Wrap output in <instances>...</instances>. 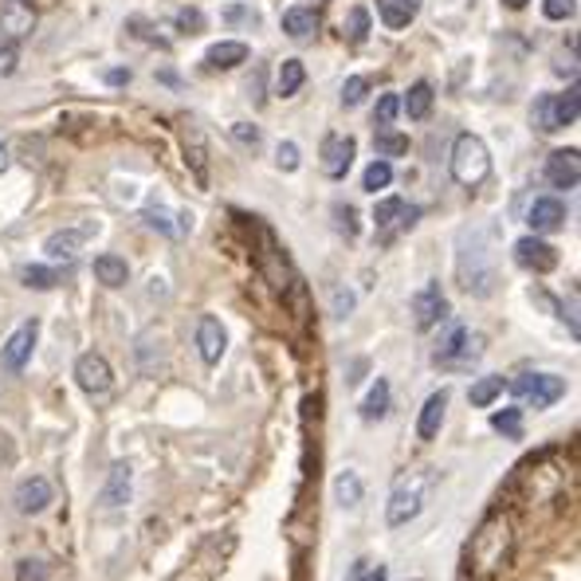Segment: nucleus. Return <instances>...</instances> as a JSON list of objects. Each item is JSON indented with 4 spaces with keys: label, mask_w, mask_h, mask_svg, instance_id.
<instances>
[{
    "label": "nucleus",
    "mask_w": 581,
    "mask_h": 581,
    "mask_svg": "<svg viewBox=\"0 0 581 581\" xmlns=\"http://www.w3.org/2000/svg\"><path fill=\"white\" fill-rule=\"evenodd\" d=\"M578 110H581V90H578V83H570L566 95H538L531 119L538 130L554 134V130H561V126H573V122H578Z\"/></svg>",
    "instance_id": "obj_5"
},
{
    "label": "nucleus",
    "mask_w": 581,
    "mask_h": 581,
    "mask_svg": "<svg viewBox=\"0 0 581 581\" xmlns=\"http://www.w3.org/2000/svg\"><path fill=\"white\" fill-rule=\"evenodd\" d=\"M185 161H189V169H193L197 185H208V149H205V138H201V130L193 126V122L185 126Z\"/></svg>",
    "instance_id": "obj_22"
},
{
    "label": "nucleus",
    "mask_w": 581,
    "mask_h": 581,
    "mask_svg": "<svg viewBox=\"0 0 581 581\" xmlns=\"http://www.w3.org/2000/svg\"><path fill=\"white\" fill-rule=\"evenodd\" d=\"M342 36L350 44H365V36H370V12L358 4V9L346 12V21H342Z\"/></svg>",
    "instance_id": "obj_32"
},
{
    "label": "nucleus",
    "mask_w": 581,
    "mask_h": 581,
    "mask_svg": "<svg viewBox=\"0 0 581 581\" xmlns=\"http://www.w3.org/2000/svg\"><path fill=\"white\" fill-rule=\"evenodd\" d=\"M511 394L519 397V401L534 404V409H550V404H558L561 397H566V382L554 374H522V377H515Z\"/></svg>",
    "instance_id": "obj_6"
},
{
    "label": "nucleus",
    "mask_w": 581,
    "mask_h": 581,
    "mask_svg": "<svg viewBox=\"0 0 581 581\" xmlns=\"http://www.w3.org/2000/svg\"><path fill=\"white\" fill-rule=\"evenodd\" d=\"M487 173H492V149L483 146V138H475V134H460L452 146V178L463 189H475L487 181Z\"/></svg>",
    "instance_id": "obj_4"
},
{
    "label": "nucleus",
    "mask_w": 581,
    "mask_h": 581,
    "mask_svg": "<svg viewBox=\"0 0 581 581\" xmlns=\"http://www.w3.org/2000/svg\"><path fill=\"white\" fill-rule=\"evenodd\" d=\"M542 12H546V21H570L578 4L573 0H542Z\"/></svg>",
    "instance_id": "obj_43"
},
{
    "label": "nucleus",
    "mask_w": 581,
    "mask_h": 581,
    "mask_svg": "<svg viewBox=\"0 0 581 581\" xmlns=\"http://www.w3.org/2000/svg\"><path fill=\"white\" fill-rule=\"evenodd\" d=\"M205 63L213 71H232V68H240V63H247V44H240V40H220V44H213V48L205 51Z\"/></svg>",
    "instance_id": "obj_20"
},
{
    "label": "nucleus",
    "mask_w": 581,
    "mask_h": 581,
    "mask_svg": "<svg viewBox=\"0 0 581 581\" xmlns=\"http://www.w3.org/2000/svg\"><path fill=\"white\" fill-rule=\"evenodd\" d=\"M444 413H448V389H440V394H433L428 401H424L421 416H416V433H421V440H436V436H440Z\"/></svg>",
    "instance_id": "obj_19"
},
{
    "label": "nucleus",
    "mask_w": 581,
    "mask_h": 581,
    "mask_svg": "<svg viewBox=\"0 0 581 581\" xmlns=\"http://www.w3.org/2000/svg\"><path fill=\"white\" fill-rule=\"evenodd\" d=\"M546 181L554 189H578L581 181V154L578 149H554L546 158Z\"/></svg>",
    "instance_id": "obj_15"
},
{
    "label": "nucleus",
    "mask_w": 581,
    "mask_h": 581,
    "mask_svg": "<svg viewBox=\"0 0 581 581\" xmlns=\"http://www.w3.org/2000/svg\"><path fill=\"white\" fill-rule=\"evenodd\" d=\"M362 475L354 472V468H346V472H338L335 475V499H338V507H346V511H350V507H358V503H362Z\"/></svg>",
    "instance_id": "obj_29"
},
{
    "label": "nucleus",
    "mask_w": 581,
    "mask_h": 581,
    "mask_svg": "<svg viewBox=\"0 0 581 581\" xmlns=\"http://www.w3.org/2000/svg\"><path fill=\"white\" fill-rule=\"evenodd\" d=\"M507 389V382H503L499 374H492V377H480V382L472 385V394H468V401L475 404V409H487V404L495 401V397Z\"/></svg>",
    "instance_id": "obj_30"
},
{
    "label": "nucleus",
    "mask_w": 581,
    "mask_h": 581,
    "mask_svg": "<svg viewBox=\"0 0 581 581\" xmlns=\"http://www.w3.org/2000/svg\"><path fill=\"white\" fill-rule=\"evenodd\" d=\"M232 138H237L240 146H247V149H259V142H264V130L252 126V122H237V126H232Z\"/></svg>",
    "instance_id": "obj_41"
},
{
    "label": "nucleus",
    "mask_w": 581,
    "mask_h": 581,
    "mask_svg": "<svg viewBox=\"0 0 581 581\" xmlns=\"http://www.w3.org/2000/svg\"><path fill=\"white\" fill-rule=\"evenodd\" d=\"M83 247V232L80 228H63V232H51L48 244H44V252H48L51 259H75Z\"/></svg>",
    "instance_id": "obj_26"
},
{
    "label": "nucleus",
    "mask_w": 581,
    "mask_h": 581,
    "mask_svg": "<svg viewBox=\"0 0 581 581\" xmlns=\"http://www.w3.org/2000/svg\"><path fill=\"white\" fill-rule=\"evenodd\" d=\"M377 9H382V21H385V28H409V12L397 4V0H377Z\"/></svg>",
    "instance_id": "obj_37"
},
{
    "label": "nucleus",
    "mask_w": 581,
    "mask_h": 581,
    "mask_svg": "<svg viewBox=\"0 0 581 581\" xmlns=\"http://www.w3.org/2000/svg\"><path fill=\"white\" fill-rule=\"evenodd\" d=\"M492 424H495V433L507 436V440H519L522 436V413L519 409H503V413L492 416Z\"/></svg>",
    "instance_id": "obj_35"
},
{
    "label": "nucleus",
    "mask_w": 581,
    "mask_h": 581,
    "mask_svg": "<svg viewBox=\"0 0 581 581\" xmlns=\"http://www.w3.org/2000/svg\"><path fill=\"white\" fill-rule=\"evenodd\" d=\"M480 354H483V338L472 335V330L460 323L448 326L433 346L436 370H456V374H460V370H472V365L480 362Z\"/></svg>",
    "instance_id": "obj_3"
},
{
    "label": "nucleus",
    "mask_w": 581,
    "mask_h": 581,
    "mask_svg": "<svg viewBox=\"0 0 581 581\" xmlns=\"http://www.w3.org/2000/svg\"><path fill=\"white\" fill-rule=\"evenodd\" d=\"M433 483H436L433 468H413V472L397 475L394 492H389V507H385V522H389L394 531L397 526H404V522H413L416 515L424 511Z\"/></svg>",
    "instance_id": "obj_1"
},
{
    "label": "nucleus",
    "mask_w": 581,
    "mask_h": 581,
    "mask_svg": "<svg viewBox=\"0 0 581 581\" xmlns=\"http://www.w3.org/2000/svg\"><path fill=\"white\" fill-rule=\"evenodd\" d=\"M507 550H511V522L503 519V515H492V519L475 531L472 546H468V561H472V570L480 573V578H487V573H495L503 566Z\"/></svg>",
    "instance_id": "obj_2"
},
{
    "label": "nucleus",
    "mask_w": 581,
    "mask_h": 581,
    "mask_svg": "<svg viewBox=\"0 0 581 581\" xmlns=\"http://www.w3.org/2000/svg\"><path fill=\"white\" fill-rule=\"evenodd\" d=\"M276 166L283 169V173H295V169H299V146H295V142H279Z\"/></svg>",
    "instance_id": "obj_44"
},
{
    "label": "nucleus",
    "mask_w": 581,
    "mask_h": 581,
    "mask_svg": "<svg viewBox=\"0 0 581 581\" xmlns=\"http://www.w3.org/2000/svg\"><path fill=\"white\" fill-rule=\"evenodd\" d=\"M0 32L9 36V40H24L36 32V9H32L28 0H4L0 4Z\"/></svg>",
    "instance_id": "obj_13"
},
{
    "label": "nucleus",
    "mask_w": 581,
    "mask_h": 581,
    "mask_svg": "<svg viewBox=\"0 0 581 581\" xmlns=\"http://www.w3.org/2000/svg\"><path fill=\"white\" fill-rule=\"evenodd\" d=\"M374 149L382 154V161L401 158V154H409V138H404V134H394V130H377Z\"/></svg>",
    "instance_id": "obj_34"
},
{
    "label": "nucleus",
    "mask_w": 581,
    "mask_h": 581,
    "mask_svg": "<svg viewBox=\"0 0 581 581\" xmlns=\"http://www.w3.org/2000/svg\"><path fill=\"white\" fill-rule=\"evenodd\" d=\"M385 413H389V382L377 377V382L365 389L362 404H358V416H362V421H382Z\"/></svg>",
    "instance_id": "obj_23"
},
{
    "label": "nucleus",
    "mask_w": 581,
    "mask_h": 581,
    "mask_svg": "<svg viewBox=\"0 0 581 581\" xmlns=\"http://www.w3.org/2000/svg\"><path fill=\"white\" fill-rule=\"evenodd\" d=\"M526 225H531L538 237H546V232H558V228L566 225V205H561L558 197H538L531 205V213H526Z\"/></svg>",
    "instance_id": "obj_18"
},
{
    "label": "nucleus",
    "mask_w": 581,
    "mask_h": 581,
    "mask_svg": "<svg viewBox=\"0 0 581 581\" xmlns=\"http://www.w3.org/2000/svg\"><path fill=\"white\" fill-rule=\"evenodd\" d=\"M394 185V166H389V161H370V169H365L362 173V189L365 193H377V189H389Z\"/></svg>",
    "instance_id": "obj_33"
},
{
    "label": "nucleus",
    "mask_w": 581,
    "mask_h": 581,
    "mask_svg": "<svg viewBox=\"0 0 581 581\" xmlns=\"http://www.w3.org/2000/svg\"><path fill=\"white\" fill-rule=\"evenodd\" d=\"M362 581H385V566H374V570H365Z\"/></svg>",
    "instance_id": "obj_49"
},
{
    "label": "nucleus",
    "mask_w": 581,
    "mask_h": 581,
    "mask_svg": "<svg viewBox=\"0 0 581 581\" xmlns=\"http://www.w3.org/2000/svg\"><path fill=\"white\" fill-rule=\"evenodd\" d=\"M9 149H4V142H0V173H4V169H9Z\"/></svg>",
    "instance_id": "obj_51"
},
{
    "label": "nucleus",
    "mask_w": 581,
    "mask_h": 581,
    "mask_svg": "<svg viewBox=\"0 0 581 581\" xmlns=\"http://www.w3.org/2000/svg\"><path fill=\"white\" fill-rule=\"evenodd\" d=\"M36 338H40V323H36V318H28V323H21L16 330H12L9 342H4V350H0V362H4V370H9V374H21L24 365L32 362Z\"/></svg>",
    "instance_id": "obj_9"
},
{
    "label": "nucleus",
    "mask_w": 581,
    "mask_h": 581,
    "mask_svg": "<svg viewBox=\"0 0 581 581\" xmlns=\"http://www.w3.org/2000/svg\"><path fill=\"white\" fill-rule=\"evenodd\" d=\"M335 217H338V225H342L346 228V237H354V232H358V225H354V208H350V205H338L335 208Z\"/></svg>",
    "instance_id": "obj_47"
},
{
    "label": "nucleus",
    "mask_w": 581,
    "mask_h": 581,
    "mask_svg": "<svg viewBox=\"0 0 581 581\" xmlns=\"http://www.w3.org/2000/svg\"><path fill=\"white\" fill-rule=\"evenodd\" d=\"M51 499H56V487L44 475H32V480H24L16 487V511L21 515H40Z\"/></svg>",
    "instance_id": "obj_17"
},
{
    "label": "nucleus",
    "mask_w": 581,
    "mask_h": 581,
    "mask_svg": "<svg viewBox=\"0 0 581 581\" xmlns=\"http://www.w3.org/2000/svg\"><path fill=\"white\" fill-rule=\"evenodd\" d=\"M16 63H21V51L12 48H0V75H12V71H16Z\"/></svg>",
    "instance_id": "obj_46"
},
{
    "label": "nucleus",
    "mask_w": 581,
    "mask_h": 581,
    "mask_svg": "<svg viewBox=\"0 0 581 581\" xmlns=\"http://www.w3.org/2000/svg\"><path fill=\"white\" fill-rule=\"evenodd\" d=\"M95 279H99L102 287H126L130 283V264L122 256H99L95 259Z\"/></svg>",
    "instance_id": "obj_27"
},
{
    "label": "nucleus",
    "mask_w": 581,
    "mask_h": 581,
    "mask_svg": "<svg viewBox=\"0 0 581 581\" xmlns=\"http://www.w3.org/2000/svg\"><path fill=\"white\" fill-rule=\"evenodd\" d=\"M433 83H413V87H409V95H404L401 99V110L404 114H409V119L413 122H421V119H428V114H433Z\"/></svg>",
    "instance_id": "obj_24"
},
{
    "label": "nucleus",
    "mask_w": 581,
    "mask_h": 581,
    "mask_svg": "<svg viewBox=\"0 0 581 581\" xmlns=\"http://www.w3.org/2000/svg\"><path fill=\"white\" fill-rule=\"evenodd\" d=\"M21 283L36 287V291H51V287L60 283V271H56V267H44V264H28V267H21Z\"/></svg>",
    "instance_id": "obj_31"
},
{
    "label": "nucleus",
    "mask_w": 581,
    "mask_h": 581,
    "mask_svg": "<svg viewBox=\"0 0 581 581\" xmlns=\"http://www.w3.org/2000/svg\"><path fill=\"white\" fill-rule=\"evenodd\" d=\"M397 4H401L409 16H416V12H421V0H397Z\"/></svg>",
    "instance_id": "obj_50"
},
{
    "label": "nucleus",
    "mask_w": 581,
    "mask_h": 581,
    "mask_svg": "<svg viewBox=\"0 0 581 581\" xmlns=\"http://www.w3.org/2000/svg\"><path fill=\"white\" fill-rule=\"evenodd\" d=\"M468 247V244H463ZM468 252H475L472 259L460 256V283L463 291H472V295H492L495 291V267H492V256H487V247H480V240L472 237V247Z\"/></svg>",
    "instance_id": "obj_7"
},
{
    "label": "nucleus",
    "mask_w": 581,
    "mask_h": 581,
    "mask_svg": "<svg viewBox=\"0 0 581 581\" xmlns=\"http://www.w3.org/2000/svg\"><path fill=\"white\" fill-rule=\"evenodd\" d=\"M75 382H80L83 394L90 397H107L110 389H114V370H110V362L102 354H83L80 362H75Z\"/></svg>",
    "instance_id": "obj_10"
},
{
    "label": "nucleus",
    "mask_w": 581,
    "mask_h": 581,
    "mask_svg": "<svg viewBox=\"0 0 581 581\" xmlns=\"http://www.w3.org/2000/svg\"><path fill=\"white\" fill-rule=\"evenodd\" d=\"M48 561L44 558H24L16 561V581H48Z\"/></svg>",
    "instance_id": "obj_39"
},
{
    "label": "nucleus",
    "mask_w": 581,
    "mask_h": 581,
    "mask_svg": "<svg viewBox=\"0 0 581 581\" xmlns=\"http://www.w3.org/2000/svg\"><path fill=\"white\" fill-rule=\"evenodd\" d=\"M503 4H507V9H526L531 0H503Z\"/></svg>",
    "instance_id": "obj_52"
},
{
    "label": "nucleus",
    "mask_w": 581,
    "mask_h": 581,
    "mask_svg": "<svg viewBox=\"0 0 581 581\" xmlns=\"http://www.w3.org/2000/svg\"><path fill=\"white\" fill-rule=\"evenodd\" d=\"M416 217H421V208L401 197H385V201H377V208H374V225H377V232H382V240H394V237H401V232H409V228L416 225Z\"/></svg>",
    "instance_id": "obj_8"
},
{
    "label": "nucleus",
    "mask_w": 581,
    "mask_h": 581,
    "mask_svg": "<svg viewBox=\"0 0 581 581\" xmlns=\"http://www.w3.org/2000/svg\"><path fill=\"white\" fill-rule=\"evenodd\" d=\"M283 32L291 36V40H311V36L318 32V12L315 9H287Z\"/></svg>",
    "instance_id": "obj_25"
},
{
    "label": "nucleus",
    "mask_w": 581,
    "mask_h": 581,
    "mask_svg": "<svg viewBox=\"0 0 581 581\" xmlns=\"http://www.w3.org/2000/svg\"><path fill=\"white\" fill-rule=\"evenodd\" d=\"M178 28L185 32V36H197V32H205V12H201V9H181L178 12Z\"/></svg>",
    "instance_id": "obj_42"
},
{
    "label": "nucleus",
    "mask_w": 581,
    "mask_h": 581,
    "mask_svg": "<svg viewBox=\"0 0 581 581\" xmlns=\"http://www.w3.org/2000/svg\"><path fill=\"white\" fill-rule=\"evenodd\" d=\"M515 264H519L522 271L546 276V271H554V267H558V247L546 244L542 237H522L519 244H515Z\"/></svg>",
    "instance_id": "obj_11"
},
{
    "label": "nucleus",
    "mask_w": 581,
    "mask_h": 581,
    "mask_svg": "<svg viewBox=\"0 0 581 581\" xmlns=\"http://www.w3.org/2000/svg\"><path fill=\"white\" fill-rule=\"evenodd\" d=\"M130 483H134L130 463H114L107 475V487H102V495H99L102 507H122V503H130Z\"/></svg>",
    "instance_id": "obj_21"
},
{
    "label": "nucleus",
    "mask_w": 581,
    "mask_h": 581,
    "mask_svg": "<svg viewBox=\"0 0 581 581\" xmlns=\"http://www.w3.org/2000/svg\"><path fill=\"white\" fill-rule=\"evenodd\" d=\"M197 350H201V358H205L208 365H217L220 358H225L228 335H225V326H220L217 315H205V318H201V326H197Z\"/></svg>",
    "instance_id": "obj_16"
},
{
    "label": "nucleus",
    "mask_w": 581,
    "mask_h": 581,
    "mask_svg": "<svg viewBox=\"0 0 581 581\" xmlns=\"http://www.w3.org/2000/svg\"><path fill=\"white\" fill-rule=\"evenodd\" d=\"M306 83V68L303 60H283L279 63V75H276V95L279 99H291L299 95V87Z\"/></svg>",
    "instance_id": "obj_28"
},
{
    "label": "nucleus",
    "mask_w": 581,
    "mask_h": 581,
    "mask_svg": "<svg viewBox=\"0 0 581 581\" xmlns=\"http://www.w3.org/2000/svg\"><path fill=\"white\" fill-rule=\"evenodd\" d=\"M350 311H354V295L342 291V287H335V318H346Z\"/></svg>",
    "instance_id": "obj_45"
},
{
    "label": "nucleus",
    "mask_w": 581,
    "mask_h": 581,
    "mask_svg": "<svg viewBox=\"0 0 581 581\" xmlns=\"http://www.w3.org/2000/svg\"><path fill=\"white\" fill-rule=\"evenodd\" d=\"M354 154H358V142L350 138V134H330V138L323 142V173L330 181H342L346 173H350V166H354Z\"/></svg>",
    "instance_id": "obj_12"
},
{
    "label": "nucleus",
    "mask_w": 581,
    "mask_h": 581,
    "mask_svg": "<svg viewBox=\"0 0 581 581\" xmlns=\"http://www.w3.org/2000/svg\"><path fill=\"white\" fill-rule=\"evenodd\" d=\"M107 83H110V87H126V83H130V68H114V71H107Z\"/></svg>",
    "instance_id": "obj_48"
},
{
    "label": "nucleus",
    "mask_w": 581,
    "mask_h": 581,
    "mask_svg": "<svg viewBox=\"0 0 581 581\" xmlns=\"http://www.w3.org/2000/svg\"><path fill=\"white\" fill-rule=\"evenodd\" d=\"M365 95H370V80H365V75H350V80L342 83V107H358Z\"/></svg>",
    "instance_id": "obj_38"
},
{
    "label": "nucleus",
    "mask_w": 581,
    "mask_h": 581,
    "mask_svg": "<svg viewBox=\"0 0 581 581\" xmlns=\"http://www.w3.org/2000/svg\"><path fill=\"white\" fill-rule=\"evenodd\" d=\"M401 114V95H382L377 99V110H374V126H394V119Z\"/></svg>",
    "instance_id": "obj_36"
},
{
    "label": "nucleus",
    "mask_w": 581,
    "mask_h": 581,
    "mask_svg": "<svg viewBox=\"0 0 581 581\" xmlns=\"http://www.w3.org/2000/svg\"><path fill=\"white\" fill-rule=\"evenodd\" d=\"M142 217H146V225H149V228H158L161 237H178V232H181V228L173 225V220H169V213H166V208H161V205H158V208H146Z\"/></svg>",
    "instance_id": "obj_40"
},
{
    "label": "nucleus",
    "mask_w": 581,
    "mask_h": 581,
    "mask_svg": "<svg viewBox=\"0 0 581 581\" xmlns=\"http://www.w3.org/2000/svg\"><path fill=\"white\" fill-rule=\"evenodd\" d=\"M448 315V299H444L440 283H424L413 295V318L421 330H433L440 318Z\"/></svg>",
    "instance_id": "obj_14"
}]
</instances>
